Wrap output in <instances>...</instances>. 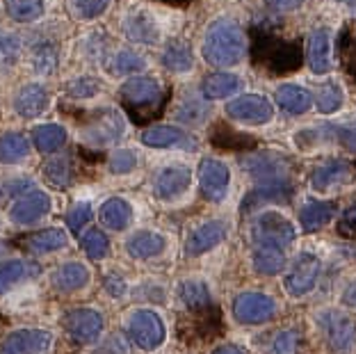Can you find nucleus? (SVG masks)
Masks as SVG:
<instances>
[{
	"label": "nucleus",
	"mask_w": 356,
	"mask_h": 354,
	"mask_svg": "<svg viewBox=\"0 0 356 354\" xmlns=\"http://www.w3.org/2000/svg\"><path fill=\"white\" fill-rule=\"evenodd\" d=\"M89 220H92V206H89L87 201H83V204H76L67 213V227L74 233H80V229H83Z\"/></svg>",
	"instance_id": "49"
},
{
	"label": "nucleus",
	"mask_w": 356,
	"mask_h": 354,
	"mask_svg": "<svg viewBox=\"0 0 356 354\" xmlns=\"http://www.w3.org/2000/svg\"><path fill=\"white\" fill-rule=\"evenodd\" d=\"M210 354H242V350L236 348V345H231V343H229V345H220V348L213 350Z\"/></svg>",
	"instance_id": "57"
},
{
	"label": "nucleus",
	"mask_w": 356,
	"mask_h": 354,
	"mask_svg": "<svg viewBox=\"0 0 356 354\" xmlns=\"http://www.w3.org/2000/svg\"><path fill=\"white\" fill-rule=\"evenodd\" d=\"M306 58H309V67L313 74H329L331 71L334 60H331V35L327 28L311 30Z\"/></svg>",
	"instance_id": "19"
},
{
	"label": "nucleus",
	"mask_w": 356,
	"mask_h": 354,
	"mask_svg": "<svg viewBox=\"0 0 356 354\" xmlns=\"http://www.w3.org/2000/svg\"><path fill=\"white\" fill-rule=\"evenodd\" d=\"M315 106L322 112V115H331V112H336L338 108L343 106V90L341 85L334 83V80H329L318 90V96H315Z\"/></svg>",
	"instance_id": "42"
},
{
	"label": "nucleus",
	"mask_w": 356,
	"mask_h": 354,
	"mask_svg": "<svg viewBox=\"0 0 356 354\" xmlns=\"http://www.w3.org/2000/svg\"><path fill=\"white\" fill-rule=\"evenodd\" d=\"M128 334L133 343L142 350H158L165 341V323L156 311L140 309L128 320Z\"/></svg>",
	"instance_id": "6"
},
{
	"label": "nucleus",
	"mask_w": 356,
	"mask_h": 354,
	"mask_svg": "<svg viewBox=\"0 0 356 354\" xmlns=\"http://www.w3.org/2000/svg\"><path fill=\"white\" fill-rule=\"evenodd\" d=\"M62 325L67 334L76 343H92L103 332V318L94 309H74L62 318Z\"/></svg>",
	"instance_id": "12"
},
{
	"label": "nucleus",
	"mask_w": 356,
	"mask_h": 354,
	"mask_svg": "<svg viewBox=\"0 0 356 354\" xmlns=\"http://www.w3.org/2000/svg\"><path fill=\"white\" fill-rule=\"evenodd\" d=\"M105 67L112 76H133V74H140V71L147 67V60L142 55H137L135 51H117L115 55H110L105 60Z\"/></svg>",
	"instance_id": "35"
},
{
	"label": "nucleus",
	"mask_w": 356,
	"mask_h": 354,
	"mask_svg": "<svg viewBox=\"0 0 356 354\" xmlns=\"http://www.w3.org/2000/svg\"><path fill=\"white\" fill-rule=\"evenodd\" d=\"M247 37L238 21L217 19L204 37V58L213 67H236L247 55Z\"/></svg>",
	"instance_id": "2"
},
{
	"label": "nucleus",
	"mask_w": 356,
	"mask_h": 354,
	"mask_svg": "<svg viewBox=\"0 0 356 354\" xmlns=\"http://www.w3.org/2000/svg\"><path fill=\"white\" fill-rule=\"evenodd\" d=\"M210 142H213L215 147L226 149V151H252V149H256V140L252 138V135L238 133V131H233V128L224 126V124L213 128V133H210Z\"/></svg>",
	"instance_id": "32"
},
{
	"label": "nucleus",
	"mask_w": 356,
	"mask_h": 354,
	"mask_svg": "<svg viewBox=\"0 0 356 354\" xmlns=\"http://www.w3.org/2000/svg\"><path fill=\"white\" fill-rule=\"evenodd\" d=\"M46 108H48V92L46 87L37 83L21 87L19 94L14 96V110L23 119H35L39 115H44Z\"/></svg>",
	"instance_id": "20"
},
{
	"label": "nucleus",
	"mask_w": 356,
	"mask_h": 354,
	"mask_svg": "<svg viewBox=\"0 0 356 354\" xmlns=\"http://www.w3.org/2000/svg\"><path fill=\"white\" fill-rule=\"evenodd\" d=\"M163 64H165V69L174 71V74H185V71H190L194 67V53H192L190 44L181 42V39L172 42L163 53Z\"/></svg>",
	"instance_id": "34"
},
{
	"label": "nucleus",
	"mask_w": 356,
	"mask_h": 354,
	"mask_svg": "<svg viewBox=\"0 0 356 354\" xmlns=\"http://www.w3.org/2000/svg\"><path fill=\"white\" fill-rule=\"evenodd\" d=\"M338 213L336 201H322V199H309L299 211V222L306 233H313L322 229L325 224L331 222V217Z\"/></svg>",
	"instance_id": "23"
},
{
	"label": "nucleus",
	"mask_w": 356,
	"mask_h": 354,
	"mask_svg": "<svg viewBox=\"0 0 356 354\" xmlns=\"http://www.w3.org/2000/svg\"><path fill=\"white\" fill-rule=\"evenodd\" d=\"M176 117L181 119L183 124H201L208 117V106L199 99H188L178 108Z\"/></svg>",
	"instance_id": "45"
},
{
	"label": "nucleus",
	"mask_w": 356,
	"mask_h": 354,
	"mask_svg": "<svg viewBox=\"0 0 356 354\" xmlns=\"http://www.w3.org/2000/svg\"><path fill=\"white\" fill-rule=\"evenodd\" d=\"M252 60L272 76H288L302 67V44L288 42L270 30H254Z\"/></svg>",
	"instance_id": "1"
},
{
	"label": "nucleus",
	"mask_w": 356,
	"mask_h": 354,
	"mask_svg": "<svg viewBox=\"0 0 356 354\" xmlns=\"http://www.w3.org/2000/svg\"><path fill=\"white\" fill-rule=\"evenodd\" d=\"M64 92H67V96H71V99H94V96L101 92V83L92 76H83V78L71 80Z\"/></svg>",
	"instance_id": "44"
},
{
	"label": "nucleus",
	"mask_w": 356,
	"mask_h": 354,
	"mask_svg": "<svg viewBox=\"0 0 356 354\" xmlns=\"http://www.w3.org/2000/svg\"><path fill=\"white\" fill-rule=\"evenodd\" d=\"M69 243L67 233L62 229H44L35 233V236L28 238V249L35 254H51V252H58V249H64Z\"/></svg>",
	"instance_id": "37"
},
{
	"label": "nucleus",
	"mask_w": 356,
	"mask_h": 354,
	"mask_svg": "<svg viewBox=\"0 0 356 354\" xmlns=\"http://www.w3.org/2000/svg\"><path fill=\"white\" fill-rule=\"evenodd\" d=\"M80 245L92 261H103L110 252V240L101 229H87L80 236Z\"/></svg>",
	"instance_id": "41"
},
{
	"label": "nucleus",
	"mask_w": 356,
	"mask_h": 354,
	"mask_svg": "<svg viewBox=\"0 0 356 354\" xmlns=\"http://www.w3.org/2000/svg\"><path fill=\"white\" fill-rule=\"evenodd\" d=\"M21 55V42L16 37H0V69L14 67Z\"/></svg>",
	"instance_id": "48"
},
{
	"label": "nucleus",
	"mask_w": 356,
	"mask_h": 354,
	"mask_svg": "<svg viewBox=\"0 0 356 354\" xmlns=\"http://www.w3.org/2000/svg\"><path fill=\"white\" fill-rule=\"evenodd\" d=\"M231 183V172L222 160L206 158L199 165V185L208 201H222Z\"/></svg>",
	"instance_id": "13"
},
{
	"label": "nucleus",
	"mask_w": 356,
	"mask_h": 354,
	"mask_svg": "<svg viewBox=\"0 0 356 354\" xmlns=\"http://www.w3.org/2000/svg\"><path fill=\"white\" fill-rule=\"evenodd\" d=\"M108 5H110V0H74L76 16L83 21L99 19V16L108 10Z\"/></svg>",
	"instance_id": "47"
},
{
	"label": "nucleus",
	"mask_w": 356,
	"mask_h": 354,
	"mask_svg": "<svg viewBox=\"0 0 356 354\" xmlns=\"http://www.w3.org/2000/svg\"><path fill=\"white\" fill-rule=\"evenodd\" d=\"M44 176L53 185H58V188H64V185L71 183V163L69 158H53L48 160L44 165Z\"/></svg>",
	"instance_id": "43"
},
{
	"label": "nucleus",
	"mask_w": 356,
	"mask_h": 354,
	"mask_svg": "<svg viewBox=\"0 0 356 354\" xmlns=\"http://www.w3.org/2000/svg\"><path fill=\"white\" fill-rule=\"evenodd\" d=\"M238 90H240V78L233 74H210L206 76L204 85H201V92L210 101L226 99V96L236 94Z\"/></svg>",
	"instance_id": "36"
},
{
	"label": "nucleus",
	"mask_w": 356,
	"mask_h": 354,
	"mask_svg": "<svg viewBox=\"0 0 356 354\" xmlns=\"http://www.w3.org/2000/svg\"><path fill=\"white\" fill-rule=\"evenodd\" d=\"M190 183H192L190 167L172 165V167H167V170H163L158 174L156 185H153V192H156V197H160V199H176L190 188Z\"/></svg>",
	"instance_id": "18"
},
{
	"label": "nucleus",
	"mask_w": 356,
	"mask_h": 354,
	"mask_svg": "<svg viewBox=\"0 0 356 354\" xmlns=\"http://www.w3.org/2000/svg\"><path fill=\"white\" fill-rule=\"evenodd\" d=\"M297 341H299L297 332H293V329H283V332L277 334V339H274L272 350H274V354H295Z\"/></svg>",
	"instance_id": "51"
},
{
	"label": "nucleus",
	"mask_w": 356,
	"mask_h": 354,
	"mask_svg": "<svg viewBox=\"0 0 356 354\" xmlns=\"http://www.w3.org/2000/svg\"><path fill=\"white\" fill-rule=\"evenodd\" d=\"M274 101L279 103L281 110L290 112V115H304L306 110L313 106V96L309 90L297 85H283L274 94Z\"/></svg>",
	"instance_id": "30"
},
{
	"label": "nucleus",
	"mask_w": 356,
	"mask_h": 354,
	"mask_svg": "<svg viewBox=\"0 0 356 354\" xmlns=\"http://www.w3.org/2000/svg\"><path fill=\"white\" fill-rule=\"evenodd\" d=\"M67 128L60 124H42L32 131V142L42 154H55L67 144Z\"/></svg>",
	"instance_id": "33"
},
{
	"label": "nucleus",
	"mask_w": 356,
	"mask_h": 354,
	"mask_svg": "<svg viewBox=\"0 0 356 354\" xmlns=\"http://www.w3.org/2000/svg\"><path fill=\"white\" fill-rule=\"evenodd\" d=\"M178 297L192 311H204L210 307V291L204 281H183L178 288Z\"/></svg>",
	"instance_id": "40"
},
{
	"label": "nucleus",
	"mask_w": 356,
	"mask_h": 354,
	"mask_svg": "<svg viewBox=\"0 0 356 354\" xmlns=\"http://www.w3.org/2000/svg\"><path fill=\"white\" fill-rule=\"evenodd\" d=\"M128 254L133 256L137 261H147L153 259V256L163 254L165 249V238L160 233H153V231H137L128 238L126 243Z\"/></svg>",
	"instance_id": "27"
},
{
	"label": "nucleus",
	"mask_w": 356,
	"mask_h": 354,
	"mask_svg": "<svg viewBox=\"0 0 356 354\" xmlns=\"http://www.w3.org/2000/svg\"><path fill=\"white\" fill-rule=\"evenodd\" d=\"M336 231L347 240H356V204H352L350 208H345L341 213Z\"/></svg>",
	"instance_id": "50"
},
{
	"label": "nucleus",
	"mask_w": 356,
	"mask_h": 354,
	"mask_svg": "<svg viewBox=\"0 0 356 354\" xmlns=\"http://www.w3.org/2000/svg\"><path fill=\"white\" fill-rule=\"evenodd\" d=\"M53 286L60 293H76L89 284V270L83 263H64L53 272Z\"/></svg>",
	"instance_id": "25"
},
{
	"label": "nucleus",
	"mask_w": 356,
	"mask_h": 354,
	"mask_svg": "<svg viewBox=\"0 0 356 354\" xmlns=\"http://www.w3.org/2000/svg\"><path fill=\"white\" fill-rule=\"evenodd\" d=\"M124 35L131 39L133 44L151 46L160 39V30H158L156 19H153L151 14L133 12V14H128L126 21H124Z\"/></svg>",
	"instance_id": "21"
},
{
	"label": "nucleus",
	"mask_w": 356,
	"mask_h": 354,
	"mask_svg": "<svg viewBox=\"0 0 356 354\" xmlns=\"http://www.w3.org/2000/svg\"><path fill=\"white\" fill-rule=\"evenodd\" d=\"M48 211H51V197L42 190H30L10 208V217L21 227H28V224L42 220Z\"/></svg>",
	"instance_id": "15"
},
{
	"label": "nucleus",
	"mask_w": 356,
	"mask_h": 354,
	"mask_svg": "<svg viewBox=\"0 0 356 354\" xmlns=\"http://www.w3.org/2000/svg\"><path fill=\"white\" fill-rule=\"evenodd\" d=\"M30 151L28 138L21 133H5L0 138V163L3 165H16L21 160H26Z\"/></svg>",
	"instance_id": "38"
},
{
	"label": "nucleus",
	"mask_w": 356,
	"mask_h": 354,
	"mask_svg": "<svg viewBox=\"0 0 356 354\" xmlns=\"http://www.w3.org/2000/svg\"><path fill=\"white\" fill-rule=\"evenodd\" d=\"M165 3H169V5H178V7H183V5H188L190 0H165Z\"/></svg>",
	"instance_id": "58"
},
{
	"label": "nucleus",
	"mask_w": 356,
	"mask_h": 354,
	"mask_svg": "<svg viewBox=\"0 0 356 354\" xmlns=\"http://www.w3.org/2000/svg\"><path fill=\"white\" fill-rule=\"evenodd\" d=\"M124 119L117 110L103 108L89 112L87 122L80 126V138L87 144H94V147H105V144L119 140L124 135Z\"/></svg>",
	"instance_id": "4"
},
{
	"label": "nucleus",
	"mask_w": 356,
	"mask_h": 354,
	"mask_svg": "<svg viewBox=\"0 0 356 354\" xmlns=\"http://www.w3.org/2000/svg\"><path fill=\"white\" fill-rule=\"evenodd\" d=\"M142 144L151 149H169V147H190V138L178 126H151L142 133Z\"/></svg>",
	"instance_id": "24"
},
{
	"label": "nucleus",
	"mask_w": 356,
	"mask_h": 354,
	"mask_svg": "<svg viewBox=\"0 0 356 354\" xmlns=\"http://www.w3.org/2000/svg\"><path fill=\"white\" fill-rule=\"evenodd\" d=\"M42 268L32 261H21V259H10L0 263V295L7 293L14 284H19L23 279L37 277Z\"/></svg>",
	"instance_id": "29"
},
{
	"label": "nucleus",
	"mask_w": 356,
	"mask_h": 354,
	"mask_svg": "<svg viewBox=\"0 0 356 354\" xmlns=\"http://www.w3.org/2000/svg\"><path fill=\"white\" fill-rule=\"evenodd\" d=\"M338 60L345 74L356 83V19L347 21L338 35Z\"/></svg>",
	"instance_id": "31"
},
{
	"label": "nucleus",
	"mask_w": 356,
	"mask_h": 354,
	"mask_svg": "<svg viewBox=\"0 0 356 354\" xmlns=\"http://www.w3.org/2000/svg\"><path fill=\"white\" fill-rule=\"evenodd\" d=\"M110 172L112 174H128L137 167V154L131 149H119L117 154L110 156Z\"/></svg>",
	"instance_id": "46"
},
{
	"label": "nucleus",
	"mask_w": 356,
	"mask_h": 354,
	"mask_svg": "<svg viewBox=\"0 0 356 354\" xmlns=\"http://www.w3.org/2000/svg\"><path fill=\"white\" fill-rule=\"evenodd\" d=\"M242 167L254 176L258 183H283L290 181V172H293V163L283 154H254L242 160Z\"/></svg>",
	"instance_id": "7"
},
{
	"label": "nucleus",
	"mask_w": 356,
	"mask_h": 354,
	"mask_svg": "<svg viewBox=\"0 0 356 354\" xmlns=\"http://www.w3.org/2000/svg\"><path fill=\"white\" fill-rule=\"evenodd\" d=\"M226 236H229V224L222 220H210L206 224L192 233L188 238V245H185V254L188 256H201L215 249L220 243H224Z\"/></svg>",
	"instance_id": "16"
},
{
	"label": "nucleus",
	"mask_w": 356,
	"mask_h": 354,
	"mask_svg": "<svg viewBox=\"0 0 356 354\" xmlns=\"http://www.w3.org/2000/svg\"><path fill=\"white\" fill-rule=\"evenodd\" d=\"M252 243L254 245H277L286 249L295 240L293 222L286 220L281 213L265 211L252 222Z\"/></svg>",
	"instance_id": "5"
},
{
	"label": "nucleus",
	"mask_w": 356,
	"mask_h": 354,
	"mask_svg": "<svg viewBox=\"0 0 356 354\" xmlns=\"http://www.w3.org/2000/svg\"><path fill=\"white\" fill-rule=\"evenodd\" d=\"M254 270L263 277L279 275L286 265V249L277 245H254Z\"/></svg>",
	"instance_id": "26"
},
{
	"label": "nucleus",
	"mask_w": 356,
	"mask_h": 354,
	"mask_svg": "<svg viewBox=\"0 0 356 354\" xmlns=\"http://www.w3.org/2000/svg\"><path fill=\"white\" fill-rule=\"evenodd\" d=\"M3 3H5L7 16L19 23L37 21L39 16H44V10H46L44 0H3Z\"/></svg>",
	"instance_id": "39"
},
{
	"label": "nucleus",
	"mask_w": 356,
	"mask_h": 354,
	"mask_svg": "<svg viewBox=\"0 0 356 354\" xmlns=\"http://www.w3.org/2000/svg\"><path fill=\"white\" fill-rule=\"evenodd\" d=\"M318 327L322 329L325 341L334 352H347L356 341L354 320L341 311H322L318 316Z\"/></svg>",
	"instance_id": "8"
},
{
	"label": "nucleus",
	"mask_w": 356,
	"mask_h": 354,
	"mask_svg": "<svg viewBox=\"0 0 356 354\" xmlns=\"http://www.w3.org/2000/svg\"><path fill=\"white\" fill-rule=\"evenodd\" d=\"M99 217H101V224H103L105 229L124 231L128 224H131V220H133V208H131V204H128L126 199L112 197V199H108L101 206Z\"/></svg>",
	"instance_id": "28"
},
{
	"label": "nucleus",
	"mask_w": 356,
	"mask_h": 354,
	"mask_svg": "<svg viewBox=\"0 0 356 354\" xmlns=\"http://www.w3.org/2000/svg\"><path fill=\"white\" fill-rule=\"evenodd\" d=\"M354 179V167L347 160H329V163L315 167L311 183L315 190H329L334 185L350 183Z\"/></svg>",
	"instance_id": "22"
},
{
	"label": "nucleus",
	"mask_w": 356,
	"mask_h": 354,
	"mask_svg": "<svg viewBox=\"0 0 356 354\" xmlns=\"http://www.w3.org/2000/svg\"><path fill=\"white\" fill-rule=\"evenodd\" d=\"M226 115H229L231 119H236V122H242V124L261 126V124H267L274 117V108L265 96L245 94V96H238V99L229 101V106H226Z\"/></svg>",
	"instance_id": "11"
},
{
	"label": "nucleus",
	"mask_w": 356,
	"mask_h": 354,
	"mask_svg": "<svg viewBox=\"0 0 356 354\" xmlns=\"http://www.w3.org/2000/svg\"><path fill=\"white\" fill-rule=\"evenodd\" d=\"M105 291H108L112 297H119V295H124L126 293V281L117 277V275H108L105 277Z\"/></svg>",
	"instance_id": "53"
},
{
	"label": "nucleus",
	"mask_w": 356,
	"mask_h": 354,
	"mask_svg": "<svg viewBox=\"0 0 356 354\" xmlns=\"http://www.w3.org/2000/svg\"><path fill=\"white\" fill-rule=\"evenodd\" d=\"M53 345L51 332L44 329H19L0 345V354H44Z\"/></svg>",
	"instance_id": "14"
},
{
	"label": "nucleus",
	"mask_w": 356,
	"mask_h": 354,
	"mask_svg": "<svg viewBox=\"0 0 356 354\" xmlns=\"http://www.w3.org/2000/svg\"><path fill=\"white\" fill-rule=\"evenodd\" d=\"M121 106L135 124H147L156 119L165 108V92L160 80L149 76H135L119 87Z\"/></svg>",
	"instance_id": "3"
},
{
	"label": "nucleus",
	"mask_w": 356,
	"mask_h": 354,
	"mask_svg": "<svg viewBox=\"0 0 356 354\" xmlns=\"http://www.w3.org/2000/svg\"><path fill=\"white\" fill-rule=\"evenodd\" d=\"M343 302L347 304V307L356 309V284H352V286L345 291V295H343Z\"/></svg>",
	"instance_id": "56"
},
{
	"label": "nucleus",
	"mask_w": 356,
	"mask_h": 354,
	"mask_svg": "<svg viewBox=\"0 0 356 354\" xmlns=\"http://www.w3.org/2000/svg\"><path fill=\"white\" fill-rule=\"evenodd\" d=\"M277 304L270 295L263 293H242L233 302V316L242 325H261L274 318Z\"/></svg>",
	"instance_id": "10"
},
{
	"label": "nucleus",
	"mask_w": 356,
	"mask_h": 354,
	"mask_svg": "<svg viewBox=\"0 0 356 354\" xmlns=\"http://www.w3.org/2000/svg\"><path fill=\"white\" fill-rule=\"evenodd\" d=\"M265 5L274 12H293L304 5V0H265Z\"/></svg>",
	"instance_id": "54"
},
{
	"label": "nucleus",
	"mask_w": 356,
	"mask_h": 354,
	"mask_svg": "<svg viewBox=\"0 0 356 354\" xmlns=\"http://www.w3.org/2000/svg\"><path fill=\"white\" fill-rule=\"evenodd\" d=\"M336 138L341 140L345 147L352 151V154H356V122L336 128Z\"/></svg>",
	"instance_id": "52"
},
{
	"label": "nucleus",
	"mask_w": 356,
	"mask_h": 354,
	"mask_svg": "<svg viewBox=\"0 0 356 354\" xmlns=\"http://www.w3.org/2000/svg\"><path fill=\"white\" fill-rule=\"evenodd\" d=\"M30 188V181H14V183H5L3 188L0 190H7L5 195H10V197H14L16 192H26Z\"/></svg>",
	"instance_id": "55"
},
{
	"label": "nucleus",
	"mask_w": 356,
	"mask_h": 354,
	"mask_svg": "<svg viewBox=\"0 0 356 354\" xmlns=\"http://www.w3.org/2000/svg\"><path fill=\"white\" fill-rule=\"evenodd\" d=\"M0 254H3V245H0Z\"/></svg>",
	"instance_id": "59"
},
{
	"label": "nucleus",
	"mask_w": 356,
	"mask_h": 354,
	"mask_svg": "<svg viewBox=\"0 0 356 354\" xmlns=\"http://www.w3.org/2000/svg\"><path fill=\"white\" fill-rule=\"evenodd\" d=\"M293 183L283 181V183H261V188H256L254 192H249L242 201V213H252L256 208H263L265 204H286L293 199Z\"/></svg>",
	"instance_id": "17"
},
{
	"label": "nucleus",
	"mask_w": 356,
	"mask_h": 354,
	"mask_svg": "<svg viewBox=\"0 0 356 354\" xmlns=\"http://www.w3.org/2000/svg\"><path fill=\"white\" fill-rule=\"evenodd\" d=\"M318 277H320V259L304 252L288 268L283 284H286V291L293 297H302L313 291L315 284H318Z\"/></svg>",
	"instance_id": "9"
}]
</instances>
